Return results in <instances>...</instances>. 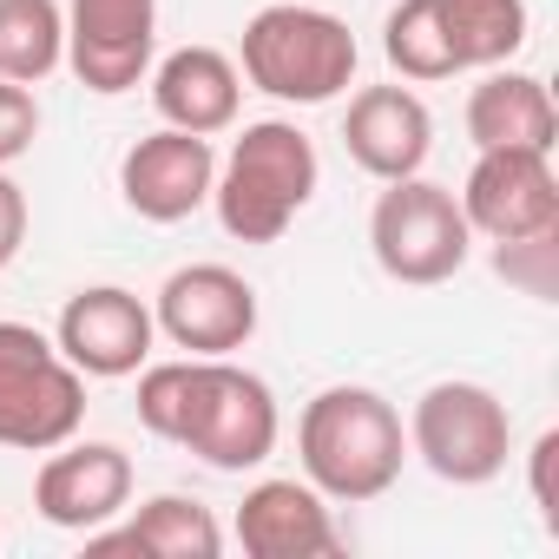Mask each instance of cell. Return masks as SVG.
Listing matches in <instances>:
<instances>
[{"mask_svg": "<svg viewBox=\"0 0 559 559\" xmlns=\"http://www.w3.org/2000/svg\"><path fill=\"white\" fill-rule=\"evenodd\" d=\"M191 376H198V356L185 362H152L139 376V421L178 448V428H185V408H191Z\"/></svg>", "mask_w": 559, "mask_h": 559, "instance_id": "603a6c76", "label": "cell"}, {"mask_svg": "<svg viewBox=\"0 0 559 559\" xmlns=\"http://www.w3.org/2000/svg\"><path fill=\"white\" fill-rule=\"evenodd\" d=\"M467 230L507 243L526 230H552L559 224V178H552V152H480L467 185L454 191Z\"/></svg>", "mask_w": 559, "mask_h": 559, "instance_id": "30bf717a", "label": "cell"}, {"mask_svg": "<svg viewBox=\"0 0 559 559\" xmlns=\"http://www.w3.org/2000/svg\"><path fill=\"white\" fill-rule=\"evenodd\" d=\"M276 395L263 376L237 369L230 356H198V376H191V408H185V428H178V448L198 454L204 467L217 474H243L257 461L276 454Z\"/></svg>", "mask_w": 559, "mask_h": 559, "instance_id": "52a82bcc", "label": "cell"}, {"mask_svg": "<svg viewBox=\"0 0 559 559\" xmlns=\"http://www.w3.org/2000/svg\"><path fill=\"white\" fill-rule=\"evenodd\" d=\"M152 323L191 356H230L257 336V290L230 263H185L165 276Z\"/></svg>", "mask_w": 559, "mask_h": 559, "instance_id": "9c48e42d", "label": "cell"}, {"mask_svg": "<svg viewBox=\"0 0 559 559\" xmlns=\"http://www.w3.org/2000/svg\"><path fill=\"white\" fill-rule=\"evenodd\" d=\"M152 106L178 132H198V139L230 132L243 106V73L217 47H178L152 67Z\"/></svg>", "mask_w": 559, "mask_h": 559, "instance_id": "2e32d148", "label": "cell"}, {"mask_svg": "<svg viewBox=\"0 0 559 559\" xmlns=\"http://www.w3.org/2000/svg\"><path fill=\"white\" fill-rule=\"evenodd\" d=\"M493 270L533 304H552L559 297V224L552 230H526V237H507L493 243Z\"/></svg>", "mask_w": 559, "mask_h": 559, "instance_id": "7402d4cb", "label": "cell"}, {"mask_svg": "<svg viewBox=\"0 0 559 559\" xmlns=\"http://www.w3.org/2000/svg\"><path fill=\"white\" fill-rule=\"evenodd\" d=\"M60 60H67L60 0H0V80L40 86Z\"/></svg>", "mask_w": 559, "mask_h": 559, "instance_id": "ffe728a7", "label": "cell"}, {"mask_svg": "<svg viewBox=\"0 0 559 559\" xmlns=\"http://www.w3.org/2000/svg\"><path fill=\"white\" fill-rule=\"evenodd\" d=\"M369 250H376L382 276H395L408 290H435L448 276H461V263L474 250V230L461 217V198L415 171V178H389V191L376 198Z\"/></svg>", "mask_w": 559, "mask_h": 559, "instance_id": "277c9868", "label": "cell"}, {"mask_svg": "<svg viewBox=\"0 0 559 559\" xmlns=\"http://www.w3.org/2000/svg\"><path fill=\"white\" fill-rule=\"evenodd\" d=\"M362 47L349 21L304 0H270L243 21V80L284 106H330L356 86Z\"/></svg>", "mask_w": 559, "mask_h": 559, "instance_id": "3957f363", "label": "cell"}, {"mask_svg": "<svg viewBox=\"0 0 559 559\" xmlns=\"http://www.w3.org/2000/svg\"><path fill=\"white\" fill-rule=\"evenodd\" d=\"M317 185H323V158L310 132L290 119H257L237 132L230 158L217 165L211 204L237 243H276L297 224V211L317 198Z\"/></svg>", "mask_w": 559, "mask_h": 559, "instance_id": "7a4b0ae2", "label": "cell"}, {"mask_svg": "<svg viewBox=\"0 0 559 559\" xmlns=\"http://www.w3.org/2000/svg\"><path fill=\"white\" fill-rule=\"evenodd\" d=\"M21 243H27V191L0 171V270L21 257Z\"/></svg>", "mask_w": 559, "mask_h": 559, "instance_id": "d4e9b609", "label": "cell"}, {"mask_svg": "<svg viewBox=\"0 0 559 559\" xmlns=\"http://www.w3.org/2000/svg\"><path fill=\"white\" fill-rule=\"evenodd\" d=\"M152 336H158L152 310H145L132 290H119V284H93V290L67 297L60 330H53L60 356H67L80 376H93V382L139 376L145 356H152Z\"/></svg>", "mask_w": 559, "mask_h": 559, "instance_id": "7c38bea8", "label": "cell"}, {"mask_svg": "<svg viewBox=\"0 0 559 559\" xmlns=\"http://www.w3.org/2000/svg\"><path fill=\"white\" fill-rule=\"evenodd\" d=\"M237 546L250 559H336L343 533L310 480H257L237 507Z\"/></svg>", "mask_w": 559, "mask_h": 559, "instance_id": "5bb4252c", "label": "cell"}, {"mask_svg": "<svg viewBox=\"0 0 559 559\" xmlns=\"http://www.w3.org/2000/svg\"><path fill=\"white\" fill-rule=\"evenodd\" d=\"M40 139V99L14 80H0V171H8L14 158H27Z\"/></svg>", "mask_w": 559, "mask_h": 559, "instance_id": "cb8c5ba5", "label": "cell"}, {"mask_svg": "<svg viewBox=\"0 0 559 559\" xmlns=\"http://www.w3.org/2000/svg\"><path fill=\"white\" fill-rule=\"evenodd\" d=\"M467 139H474V152H552L559 112H552L546 80L487 67V80L467 93Z\"/></svg>", "mask_w": 559, "mask_h": 559, "instance_id": "e0dca14e", "label": "cell"}, {"mask_svg": "<svg viewBox=\"0 0 559 559\" xmlns=\"http://www.w3.org/2000/svg\"><path fill=\"white\" fill-rule=\"evenodd\" d=\"M441 27H448L454 67L487 73V67H507L526 47L533 14H526V0H441Z\"/></svg>", "mask_w": 559, "mask_h": 559, "instance_id": "d6986e66", "label": "cell"}, {"mask_svg": "<svg viewBox=\"0 0 559 559\" xmlns=\"http://www.w3.org/2000/svg\"><path fill=\"white\" fill-rule=\"evenodd\" d=\"M132 500V454L112 441H60L34 474V507L60 533H93Z\"/></svg>", "mask_w": 559, "mask_h": 559, "instance_id": "4fadbf2b", "label": "cell"}, {"mask_svg": "<svg viewBox=\"0 0 559 559\" xmlns=\"http://www.w3.org/2000/svg\"><path fill=\"white\" fill-rule=\"evenodd\" d=\"M382 53L402 80H454V47L441 27V0H395L382 21Z\"/></svg>", "mask_w": 559, "mask_h": 559, "instance_id": "44dd1931", "label": "cell"}, {"mask_svg": "<svg viewBox=\"0 0 559 559\" xmlns=\"http://www.w3.org/2000/svg\"><path fill=\"white\" fill-rule=\"evenodd\" d=\"M533 507L546 513V526H552V461H559V428H546L539 441H533Z\"/></svg>", "mask_w": 559, "mask_h": 559, "instance_id": "484cf974", "label": "cell"}, {"mask_svg": "<svg viewBox=\"0 0 559 559\" xmlns=\"http://www.w3.org/2000/svg\"><path fill=\"white\" fill-rule=\"evenodd\" d=\"M86 552L217 559V552H224V526H217V520H211V507H204V500H191V493H152V500L132 513V526H119V533L93 526V533H86Z\"/></svg>", "mask_w": 559, "mask_h": 559, "instance_id": "ac0fdd59", "label": "cell"}, {"mask_svg": "<svg viewBox=\"0 0 559 559\" xmlns=\"http://www.w3.org/2000/svg\"><path fill=\"white\" fill-rule=\"evenodd\" d=\"M297 454H304V480L323 500L362 507V500H382L402 480L408 428H402V408L382 389L336 382V389L310 395V408L297 421Z\"/></svg>", "mask_w": 559, "mask_h": 559, "instance_id": "6da1fadb", "label": "cell"}, {"mask_svg": "<svg viewBox=\"0 0 559 559\" xmlns=\"http://www.w3.org/2000/svg\"><path fill=\"white\" fill-rule=\"evenodd\" d=\"M86 421V376L34 323H0V448L47 454Z\"/></svg>", "mask_w": 559, "mask_h": 559, "instance_id": "5b68a950", "label": "cell"}, {"mask_svg": "<svg viewBox=\"0 0 559 559\" xmlns=\"http://www.w3.org/2000/svg\"><path fill=\"white\" fill-rule=\"evenodd\" d=\"M158 0H73L67 8V67L86 93L119 99L152 73Z\"/></svg>", "mask_w": 559, "mask_h": 559, "instance_id": "ba28073f", "label": "cell"}, {"mask_svg": "<svg viewBox=\"0 0 559 559\" xmlns=\"http://www.w3.org/2000/svg\"><path fill=\"white\" fill-rule=\"evenodd\" d=\"M343 152L369 178H415L435 152V112L408 86H362L343 112Z\"/></svg>", "mask_w": 559, "mask_h": 559, "instance_id": "9a60e30c", "label": "cell"}, {"mask_svg": "<svg viewBox=\"0 0 559 559\" xmlns=\"http://www.w3.org/2000/svg\"><path fill=\"white\" fill-rule=\"evenodd\" d=\"M408 454L448 487H487L513 454V415L487 382H435L415 395Z\"/></svg>", "mask_w": 559, "mask_h": 559, "instance_id": "8992f818", "label": "cell"}, {"mask_svg": "<svg viewBox=\"0 0 559 559\" xmlns=\"http://www.w3.org/2000/svg\"><path fill=\"white\" fill-rule=\"evenodd\" d=\"M211 178H217L211 139L178 132V126L145 132V139L126 145V158H119V198H126V211H139L145 224H185V217L211 198Z\"/></svg>", "mask_w": 559, "mask_h": 559, "instance_id": "8fae6325", "label": "cell"}]
</instances>
